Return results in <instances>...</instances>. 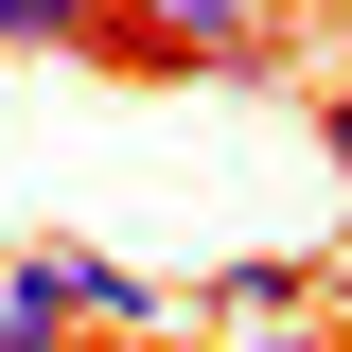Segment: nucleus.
Segmentation results:
<instances>
[{"label": "nucleus", "mask_w": 352, "mask_h": 352, "mask_svg": "<svg viewBox=\"0 0 352 352\" xmlns=\"http://www.w3.org/2000/svg\"><path fill=\"white\" fill-rule=\"evenodd\" d=\"M229 352H317V335H300V317H264V335H229Z\"/></svg>", "instance_id": "39448f33"}, {"label": "nucleus", "mask_w": 352, "mask_h": 352, "mask_svg": "<svg viewBox=\"0 0 352 352\" xmlns=\"http://www.w3.org/2000/svg\"><path fill=\"white\" fill-rule=\"evenodd\" d=\"M212 300H229V335H264V317H317V264H229Z\"/></svg>", "instance_id": "7ed1b4c3"}, {"label": "nucleus", "mask_w": 352, "mask_h": 352, "mask_svg": "<svg viewBox=\"0 0 352 352\" xmlns=\"http://www.w3.org/2000/svg\"><path fill=\"white\" fill-rule=\"evenodd\" d=\"M124 317H141V282L106 247H36L0 282V352H71V335H124Z\"/></svg>", "instance_id": "f03ea898"}, {"label": "nucleus", "mask_w": 352, "mask_h": 352, "mask_svg": "<svg viewBox=\"0 0 352 352\" xmlns=\"http://www.w3.org/2000/svg\"><path fill=\"white\" fill-rule=\"evenodd\" d=\"M88 18H106V0H0V36H18V53H88Z\"/></svg>", "instance_id": "20e7f679"}, {"label": "nucleus", "mask_w": 352, "mask_h": 352, "mask_svg": "<svg viewBox=\"0 0 352 352\" xmlns=\"http://www.w3.org/2000/svg\"><path fill=\"white\" fill-rule=\"evenodd\" d=\"M317 141H335V176H352V88H335V106H317Z\"/></svg>", "instance_id": "423d86ee"}, {"label": "nucleus", "mask_w": 352, "mask_h": 352, "mask_svg": "<svg viewBox=\"0 0 352 352\" xmlns=\"http://www.w3.org/2000/svg\"><path fill=\"white\" fill-rule=\"evenodd\" d=\"M71 352H124V335H71Z\"/></svg>", "instance_id": "0eeeda50"}, {"label": "nucleus", "mask_w": 352, "mask_h": 352, "mask_svg": "<svg viewBox=\"0 0 352 352\" xmlns=\"http://www.w3.org/2000/svg\"><path fill=\"white\" fill-rule=\"evenodd\" d=\"M88 53L106 71H282L300 53V0H106Z\"/></svg>", "instance_id": "f257e3e1"}]
</instances>
